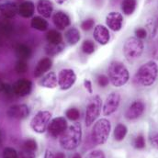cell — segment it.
Returning <instances> with one entry per match:
<instances>
[{
	"instance_id": "obj_1",
	"label": "cell",
	"mask_w": 158,
	"mask_h": 158,
	"mask_svg": "<svg viewBox=\"0 0 158 158\" xmlns=\"http://www.w3.org/2000/svg\"><path fill=\"white\" fill-rule=\"evenodd\" d=\"M82 126L78 122H75L68 126L64 132L59 137L61 147L66 151H72L78 147L82 141Z\"/></svg>"
},
{
	"instance_id": "obj_2",
	"label": "cell",
	"mask_w": 158,
	"mask_h": 158,
	"mask_svg": "<svg viewBox=\"0 0 158 158\" xmlns=\"http://www.w3.org/2000/svg\"><path fill=\"white\" fill-rule=\"evenodd\" d=\"M158 77V65L155 61L143 64L135 75V81L143 86H151Z\"/></svg>"
},
{
	"instance_id": "obj_3",
	"label": "cell",
	"mask_w": 158,
	"mask_h": 158,
	"mask_svg": "<svg viewBox=\"0 0 158 158\" xmlns=\"http://www.w3.org/2000/svg\"><path fill=\"white\" fill-rule=\"evenodd\" d=\"M109 79L113 86L120 87L128 83L130 73L122 63L115 61L109 67Z\"/></svg>"
},
{
	"instance_id": "obj_4",
	"label": "cell",
	"mask_w": 158,
	"mask_h": 158,
	"mask_svg": "<svg viewBox=\"0 0 158 158\" xmlns=\"http://www.w3.org/2000/svg\"><path fill=\"white\" fill-rule=\"evenodd\" d=\"M111 131V124L107 118H100L95 122L91 131V140L94 144L102 145L104 144L110 136Z\"/></svg>"
},
{
	"instance_id": "obj_5",
	"label": "cell",
	"mask_w": 158,
	"mask_h": 158,
	"mask_svg": "<svg viewBox=\"0 0 158 158\" xmlns=\"http://www.w3.org/2000/svg\"><path fill=\"white\" fill-rule=\"evenodd\" d=\"M144 50L142 40L136 37H130L126 40L123 45V53L128 61H134L141 57Z\"/></svg>"
},
{
	"instance_id": "obj_6",
	"label": "cell",
	"mask_w": 158,
	"mask_h": 158,
	"mask_svg": "<svg viewBox=\"0 0 158 158\" xmlns=\"http://www.w3.org/2000/svg\"><path fill=\"white\" fill-rule=\"evenodd\" d=\"M102 109V99L99 96H94L86 106L85 115V123L86 127H90L100 115Z\"/></svg>"
},
{
	"instance_id": "obj_7",
	"label": "cell",
	"mask_w": 158,
	"mask_h": 158,
	"mask_svg": "<svg viewBox=\"0 0 158 158\" xmlns=\"http://www.w3.org/2000/svg\"><path fill=\"white\" fill-rule=\"evenodd\" d=\"M52 113L47 110L39 111L31 121V128L37 133H44L47 131L48 125L51 121Z\"/></svg>"
},
{
	"instance_id": "obj_8",
	"label": "cell",
	"mask_w": 158,
	"mask_h": 158,
	"mask_svg": "<svg viewBox=\"0 0 158 158\" xmlns=\"http://www.w3.org/2000/svg\"><path fill=\"white\" fill-rule=\"evenodd\" d=\"M58 85L62 90L70 89L77 81V75L72 69H63L58 74Z\"/></svg>"
},
{
	"instance_id": "obj_9",
	"label": "cell",
	"mask_w": 158,
	"mask_h": 158,
	"mask_svg": "<svg viewBox=\"0 0 158 158\" xmlns=\"http://www.w3.org/2000/svg\"><path fill=\"white\" fill-rule=\"evenodd\" d=\"M67 121L64 117H57L52 119L48 125L47 131L51 137L59 138L67 128Z\"/></svg>"
},
{
	"instance_id": "obj_10",
	"label": "cell",
	"mask_w": 158,
	"mask_h": 158,
	"mask_svg": "<svg viewBox=\"0 0 158 158\" xmlns=\"http://www.w3.org/2000/svg\"><path fill=\"white\" fill-rule=\"evenodd\" d=\"M120 104V95L118 92H112L110 93L103 106H102V112L104 116H110L112 115L114 112L117 111V110L118 109V106Z\"/></svg>"
},
{
	"instance_id": "obj_11",
	"label": "cell",
	"mask_w": 158,
	"mask_h": 158,
	"mask_svg": "<svg viewBox=\"0 0 158 158\" xmlns=\"http://www.w3.org/2000/svg\"><path fill=\"white\" fill-rule=\"evenodd\" d=\"M12 88H13L14 95L23 98V97L30 95V93L31 92L32 83H31V81L26 78L19 79L13 84Z\"/></svg>"
},
{
	"instance_id": "obj_12",
	"label": "cell",
	"mask_w": 158,
	"mask_h": 158,
	"mask_svg": "<svg viewBox=\"0 0 158 158\" xmlns=\"http://www.w3.org/2000/svg\"><path fill=\"white\" fill-rule=\"evenodd\" d=\"M144 110H145V104L142 100H135L130 105L129 109L125 113V117L127 119L133 120L141 117L144 112Z\"/></svg>"
},
{
	"instance_id": "obj_13",
	"label": "cell",
	"mask_w": 158,
	"mask_h": 158,
	"mask_svg": "<svg viewBox=\"0 0 158 158\" xmlns=\"http://www.w3.org/2000/svg\"><path fill=\"white\" fill-rule=\"evenodd\" d=\"M30 114V108L26 104H18L11 106L7 110V115L11 118L23 119Z\"/></svg>"
},
{
	"instance_id": "obj_14",
	"label": "cell",
	"mask_w": 158,
	"mask_h": 158,
	"mask_svg": "<svg viewBox=\"0 0 158 158\" xmlns=\"http://www.w3.org/2000/svg\"><path fill=\"white\" fill-rule=\"evenodd\" d=\"M106 24L111 31H118L122 28L123 17L120 13L116 12V11L110 12L106 17Z\"/></svg>"
},
{
	"instance_id": "obj_15",
	"label": "cell",
	"mask_w": 158,
	"mask_h": 158,
	"mask_svg": "<svg viewBox=\"0 0 158 158\" xmlns=\"http://www.w3.org/2000/svg\"><path fill=\"white\" fill-rule=\"evenodd\" d=\"M38 150V143L34 139H28L24 142L22 150L20 152V158H36V152Z\"/></svg>"
},
{
	"instance_id": "obj_16",
	"label": "cell",
	"mask_w": 158,
	"mask_h": 158,
	"mask_svg": "<svg viewBox=\"0 0 158 158\" xmlns=\"http://www.w3.org/2000/svg\"><path fill=\"white\" fill-rule=\"evenodd\" d=\"M94 39L97 42H98L101 45H106L110 42V34L109 31V29L103 25H97L94 29L93 33Z\"/></svg>"
},
{
	"instance_id": "obj_17",
	"label": "cell",
	"mask_w": 158,
	"mask_h": 158,
	"mask_svg": "<svg viewBox=\"0 0 158 158\" xmlns=\"http://www.w3.org/2000/svg\"><path fill=\"white\" fill-rule=\"evenodd\" d=\"M52 21L54 26L58 30H64L71 24L70 17L64 11H57L52 16Z\"/></svg>"
},
{
	"instance_id": "obj_18",
	"label": "cell",
	"mask_w": 158,
	"mask_h": 158,
	"mask_svg": "<svg viewBox=\"0 0 158 158\" xmlns=\"http://www.w3.org/2000/svg\"><path fill=\"white\" fill-rule=\"evenodd\" d=\"M52 66V61L50 57H44L40 59L34 69V77H40L45 75Z\"/></svg>"
},
{
	"instance_id": "obj_19",
	"label": "cell",
	"mask_w": 158,
	"mask_h": 158,
	"mask_svg": "<svg viewBox=\"0 0 158 158\" xmlns=\"http://www.w3.org/2000/svg\"><path fill=\"white\" fill-rule=\"evenodd\" d=\"M19 6H17L14 2H5L3 4H0V12L6 19H12L14 18L18 13Z\"/></svg>"
},
{
	"instance_id": "obj_20",
	"label": "cell",
	"mask_w": 158,
	"mask_h": 158,
	"mask_svg": "<svg viewBox=\"0 0 158 158\" xmlns=\"http://www.w3.org/2000/svg\"><path fill=\"white\" fill-rule=\"evenodd\" d=\"M35 11V6L31 1H24L19 5L18 13L25 19L31 18Z\"/></svg>"
},
{
	"instance_id": "obj_21",
	"label": "cell",
	"mask_w": 158,
	"mask_h": 158,
	"mask_svg": "<svg viewBox=\"0 0 158 158\" xmlns=\"http://www.w3.org/2000/svg\"><path fill=\"white\" fill-rule=\"evenodd\" d=\"M53 10L52 3L50 0H39L37 3V11L43 18H50Z\"/></svg>"
},
{
	"instance_id": "obj_22",
	"label": "cell",
	"mask_w": 158,
	"mask_h": 158,
	"mask_svg": "<svg viewBox=\"0 0 158 158\" xmlns=\"http://www.w3.org/2000/svg\"><path fill=\"white\" fill-rule=\"evenodd\" d=\"M40 85L46 88H55L58 85V79L54 72H49L45 74L40 81Z\"/></svg>"
},
{
	"instance_id": "obj_23",
	"label": "cell",
	"mask_w": 158,
	"mask_h": 158,
	"mask_svg": "<svg viewBox=\"0 0 158 158\" xmlns=\"http://www.w3.org/2000/svg\"><path fill=\"white\" fill-rule=\"evenodd\" d=\"M15 53H16V56L19 58V60L27 61L31 58L32 52H31V49L30 46L23 44V43H19L15 46Z\"/></svg>"
},
{
	"instance_id": "obj_24",
	"label": "cell",
	"mask_w": 158,
	"mask_h": 158,
	"mask_svg": "<svg viewBox=\"0 0 158 158\" xmlns=\"http://www.w3.org/2000/svg\"><path fill=\"white\" fill-rule=\"evenodd\" d=\"M65 40L69 45H76L80 40V32L77 28H70L65 32Z\"/></svg>"
},
{
	"instance_id": "obj_25",
	"label": "cell",
	"mask_w": 158,
	"mask_h": 158,
	"mask_svg": "<svg viewBox=\"0 0 158 158\" xmlns=\"http://www.w3.org/2000/svg\"><path fill=\"white\" fill-rule=\"evenodd\" d=\"M31 26L34 30H37L39 31H47L49 24L48 22L41 17H35L31 21Z\"/></svg>"
},
{
	"instance_id": "obj_26",
	"label": "cell",
	"mask_w": 158,
	"mask_h": 158,
	"mask_svg": "<svg viewBox=\"0 0 158 158\" xmlns=\"http://www.w3.org/2000/svg\"><path fill=\"white\" fill-rule=\"evenodd\" d=\"M136 5H137V0H122L121 10L126 16H130L135 11Z\"/></svg>"
},
{
	"instance_id": "obj_27",
	"label": "cell",
	"mask_w": 158,
	"mask_h": 158,
	"mask_svg": "<svg viewBox=\"0 0 158 158\" xmlns=\"http://www.w3.org/2000/svg\"><path fill=\"white\" fill-rule=\"evenodd\" d=\"M46 39L50 44H61L63 42L62 34L56 30H51L46 34Z\"/></svg>"
},
{
	"instance_id": "obj_28",
	"label": "cell",
	"mask_w": 158,
	"mask_h": 158,
	"mask_svg": "<svg viewBox=\"0 0 158 158\" xmlns=\"http://www.w3.org/2000/svg\"><path fill=\"white\" fill-rule=\"evenodd\" d=\"M127 132H128L127 127L124 124H122V123H118V125L115 127V129H114L113 137H114V139L117 142H121L126 137Z\"/></svg>"
},
{
	"instance_id": "obj_29",
	"label": "cell",
	"mask_w": 158,
	"mask_h": 158,
	"mask_svg": "<svg viewBox=\"0 0 158 158\" xmlns=\"http://www.w3.org/2000/svg\"><path fill=\"white\" fill-rule=\"evenodd\" d=\"M64 46L63 45V43H61V44L48 43V45H46V47H45V52L50 56H55V55L59 54L60 52H62L64 51Z\"/></svg>"
},
{
	"instance_id": "obj_30",
	"label": "cell",
	"mask_w": 158,
	"mask_h": 158,
	"mask_svg": "<svg viewBox=\"0 0 158 158\" xmlns=\"http://www.w3.org/2000/svg\"><path fill=\"white\" fill-rule=\"evenodd\" d=\"M81 49H82V52L84 53H85V54H92L95 52L96 47H95V44H94V42L92 40H85L82 43Z\"/></svg>"
},
{
	"instance_id": "obj_31",
	"label": "cell",
	"mask_w": 158,
	"mask_h": 158,
	"mask_svg": "<svg viewBox=\"0 0 158 158\" xmlns=\"http://www.w3.org/2000/svg\"><path fill=\"white\" fill-rule=\"evenodd\" d=\"M132 145L135 149H138V150H142L145 147V138L143 134H138L133 142H132Z\"/></svg>"
},
{
	"instance_id": "obj_32",
	"label": "cell",
	"mask_w": 158,
	"mask_h": 158,
	"mask_svg": "<svg viewBox=\"0 0 158 158\" xmlns=\"http://www.w3.org/2000/svg\"><path fill=\"white\" fill-rule=\"evenodd\" d=\"M12 31H13V27L9 22L7 21L0 22V34L4 36H8L11 34Z\"/></svg>"
},
{
	"instance_id": "obj_33",
	"label": "cell",
	"mask_w": 158,
	"mask_h": 158,
	"mask_svg": "<svg viewBox=\"0 0 158 158\" xmlns=\"http://www.w3.org/2000/svg\"><path fill=\"white\" fill-rule=\"evenodd\" d=\"M65 116L72 121H77L80 118V112L77 108H70L65 111Z\"/></svg>"
},
{
	"instance_id": "obj_34",
	"label": "cell",
	"mask_w": 158,
	"mask_h": 158,
	"mask_svg": "<svg viewBox=\"0 0 158 158\" xmlns=\"http://www.w3.org/2000/svg\"><path fill=\"white\" fill-rule=\"evenodd\" d=\"M29 69V66H28V64H27V61H24V60H19L16 64V66H15V70L18 74H25Z\"/></svg>"
},
{
	"instance_id": "obj_35",
	"label": "cell",
	"mask_w": 158,
	"mask_h": 158,
	"mask_svg": "<svg viewBox=\"0 0 158 158\" xmlns=\"http://www.w3.org/2000/svg\"><path fill=\"white\" fill-rule=\"evenodd\" d=\"M3 158H19V154L14 148L6 147L3 151Z\"/></svg>"
},
{
	"instance_id": "obj_36",
	"label": "cell",
	"mask_w": 158,
	"mask_h": 158,
	"mask_svg": "<svg viewBox=\"0 0 158 158\" xmlns=\"http://www.w3.org/2000/svg\"><path fill=\"white\" fill-rule=\"evenodd\" d=\"M95 25L94 19H86L81 23V28L83 31H90Z\"/></svg>"
},
{
	"instance_id": "obj_37",
	"label": "cell",
	"mask_w": 158,
	"mask_h": 158,
	"mask_svg": "<svg viewBox=\"0 0 158 158\" xmlns=\"http://www.w3.org/2000/svg\"><path fill=\"white\" fill-rule=\"evenodd\" d=\"M97 82L100 87H106L110 84V79H109V77L105 75H99L97 78Z\"/></svg>"
},
{
	"instance_id": "obj_38",
	"label": "cell",
	"mask_w": 158,
	"mask_h": 158,
	"mask_svg": "<svg viewBox=\"0 0 158 158\" xmlns=\"http://www.w3.org/2000/svg\"><path fill=\"white\" fill-rule=\"evenodd\" d=\"M85 158H106V156L101 150H93L86 155Z\"/></svg>"
},
{
	"instance_id": "obj_39",
	"label": "cell",
	"mask_w": 158,
	"mask_h": 158,
	"mask_svg": "<svg viewBox=\"0 0 158 158\" xmlns=\"http://www.w3.org/2000/svg\"><path fill=\"white\" fill-rule=\"evenodd\" d=\"M136 38L140 40L145 39L147 37V31L144 28H137L134 31Z\"/></svg>"
},
{
	"instance_id": "obj_40",
	"label": "cell",
	"mask_w": 158,
	"mask_h": 158,
	"mask_svg": "<svg viewBox=\"0 0 158 158\" xmlns=\"http://www.w3.org/2000/svg\"><path fill=\"white\" fill-rule=\"evenodd\" d=\"M3 92L7 96V97H10V96H13L14 93H13V88H12V85H8V84H4V89H3Z\"/></svg>"
},
{
	"instance_id": "obj_41",
	"label": "cell",
	"mask_w": 158,
	"mask_h": 158,
	"mask_svg": "<svg viewBox=\"0 0 158 158\" xmlns=\"http://www.w3.org/2000/svg\"><path fill=\"white\" fill-rule=\"evenodd\" d=\"M84 86L86 89V91L89 94H93V86H92V82L89 79H85L84 80Z\"/></svg>"
},
{
	"instance_id": "obj_42",
	"label": "cell",
	"mask_w": 158,
	"mask_h": 158,
	"mask_svg": "<svg viewBox=\"0 0 158 158\" xmlns=\"http://www.w3.org/2000/svg\"><path fill=\"white\" fill-rule=\"evenodd\" d=\"M150 143H151V145L157 149L158 150V133H154L151 137H150Z\"/></svg>"
},
{
	"instance_id": "obj_43",
	"label": "cell",
	"mask_w": 158,
	"mask_h": 158,
	"mask_svg": "<svg viewBox=\"0 0 158 158\" xmlns=\"http://www.w3.org/2000/svg\"><path fill=\"white\" fill-rule=\"evenodd\" d=\"M152 56L155 60H158V45L155 46V48L152 52Z\"/></svg>"
},
{
	"instance_id": "obj_44",
	"label": "cell",
	"mask_w": 158,
	"mask_h": 158,
	"mask_svg": "<svg viewBox=\"0 0 158 158\" xmlns=\"http://www.w3.org/2000/svg\"><path fill=\"white\" fill-rule=\"evenodd\" d=\"M67 0H55V2L57 3V4H59V5H63L64 3H65Z\"/></svg>"
},
{
	"instance_id": "obj_45",
	"label": "cell",
	"mask_w": 158,
	"mask_h": 158,
	"mask_svg": "<svg viewBox=\"0 0 158 158\" xmlns=\"http://www.w3.org/2000/svg\"><path fill=\"white\" fill-rule=\"evenodd\" d=\"M4 84H5V83H3V82H2V80L0 79V92H3V89H4Z\"/></svg>"
},
{
	"instance_id": "obj_46",
	"label": "cell",
	"mask_w": 158,
	"mask_h": 158,
	"mask_svg": "<svg viewBox=\"0 0 158 158\" xmlns=\"http://www.w3.org/2000/svg\"><path fill=\"white\" fill-rule=\"evenodd\" d=\"M70 158H82V156H81V155H79V154H75V155H73Z\"/></svg>"
},
{
	"instance_id": "obj_47",
	"label": "cell",
	"mask_w": 158,
	"mask_h": 158,
	"mask_svg": "<svg viewBox=\"0 0 158 158\" xmlns=\"http://www.w3.org/2000/svg\"><path fill=\"white\" fill-rule=\"evenodd\" d=\"M119 1H120V0H111V1H110V3H111V5H112V6H115L116 4H118Z\"/></svg>"
},
{
	"instance_id": "obj_48",
	"label": "cell",
	"mask_w": 158,
	"mask_h": 158,
	"mask_svg": "<svg viewBox=\"0 0 158 158\" xmlns=\"http://www.w3.org/2000/svg\"><path fill=\"white\" fill-rule=\"evenodd\" d=\"M154 0H146V4H149V3H151V2H153Z\"/></svg>"
},
{
	"instance_id": "obj_49",
	"label": "cell",
	"mask_w": 158,
	"mask_h": 158,
	"mask_svg": "<svg viewBox=\"0 0 158 158\" xmlns=\"http://www.w3.org/2000/svg\"><path fill=\"white\" fill-rule=\"evenodd\" d=\"M0 138H1V131H0Z\"/></svg>"
},
{
	"instance_id": "obj_50",
	"label": "cell",
	"mask_w": 158,
	"mask_h": 158,
	"mask_svg": "<svg viewBox=\"0 0 158 158\" xmlns=\"http://www.w3.org/2000/svg\"><path fill=\"white\" fill-rule=\"evenodd\" d=\"M17 1H22V0H17Z\"/></svg>"
}]
</instances>
